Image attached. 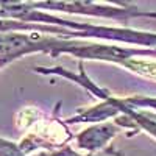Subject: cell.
<instances>
[{
  "mask_svg": "<svg viewBox=\"0 0 156 156\" xmlns=\"http://www.w3.org/2000/svg\"><path fill=\"white\" fill-rule=\"evenodd\" d=\"M34 9L39 11H59L66 14H78V16H92L101 19H112L122 25H126L131 19L144 17V19H156V11H145L136 5H109L98 3L90 0H44V2H30Z\"/></svg>",
  "mask_w": 156,
  "mask_h": 156,
  "instance_id": "1",
  "label": "cell"
},
{
  "mask_svg": "<svg viewBox=\"0 0 156 156\" xmlns=\"http://www.w3.org/2000/svg\"><path fill=\"white\" fill-rule=\"evenodd\" d=\"M70 39L42 33H0V64L6 67L12 61L33 53H47L51 58L64 55Z\"/></svg>",
  "mask_w": 156,
  "mask_h": 156,
  "instance_id": "2",
  "label": "cell"
},
{
  "mask_svg": "<svg viewBox=\"0 0 156 156\" xmlns=\"http://www.w3.org/2000/svg\"><path fill=\"white\" fill-rule=\"evenodd\" d=\"M34 128L23 136L19 142V147L25 154H31L37 150L41 151H53L61 150L69 145L70 139L73 137L69 131L67 123L61 120L59 117H44L42 114L37 119H33Z\"/></svg>",
  "mask_w": 156,
  "mask_h": 156,
  "instance_id": "3",
  "label": "cell"
},
{
  "mask_svg": "<svg viewBox=\"0 0 156 156\" xmlns=\"http://www.w3.org/2000/svg\"><path fill=\"white\" fill-rule=\"evenodd\" d=\"M120 126H117L114 122H101V123H94L83 129L81 133L75 136L76 147L86 150L89 153H97L109 147V142L119 134Z\"/></svg>",
  "mask_w": 156,
  "mask_h": 156,
  "instance_id": "4",
  "label": "cell"
},
{
  "mask_svg": "<svg viewBox=\"0 0 156 156\" xmlns=\"http://www.w3.org/2000/svg\"><path fill=\"white\" fill-rule=\"evenodd\" d=\"M0 156H28L22 151L19 142H12L9 139L0 137Z\"/></svg>",
  "mask_w": 156,
  "mask_h": 156,
  "instance_id": "5",
  "label": "cell"
},
{
  "mask_svg": "<svg viewBox=\"0 0 156 156\" xmlns=\"http://www.w3.org/2000/svg\"><path fill=\"white\" fill-rule=\"evenodd\" d=\"M33 156H81L80 153H76L70 145L64 147L61 150H53V151H39Z\"/></svg>",
  "mask_w": 156,
  "mask_h": 156,
  "instance_id": "6",
  "label": "cell"
},
{
  "mask_svg": "<svg viewBox=\"0 0 156 156\" xmlns=\"http://www.w3.org/2000/svg\"><path fill=\"white\" fill-rule=\"evenodd\" d=\"M81 156H123V153L119 151L114 145H109V147H106L105 150H101V151H97V153H87V154H81Z\"/></svg>",
  "mask_w": 156,
  "mask_h": 156,
  "instance_id": "7",
  "label": "cell"
}]
</instances>
